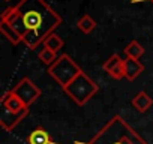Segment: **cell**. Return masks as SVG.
<instances>
[{
	"instance_id": "obj_6",
	"label": "cell",
	"mask_w": 153,
	"mask_h": 144,
	"mask_svg": "<svg viewBox=\"0 0 153 144\" xmlns=\"http://www.w3.org/2000/svg\"><path fill=\"white\" fill-rule=\"evenodd\" d=\"M29 111H30L29 107H26L24 110H21L18 113H12V111L2 108V111H0V126L3 128V131L11 132L14 128H17L20 125L21 120H24L29 116Z\"/></svg>"
},
{
	"instance_id": "obj_4",
	"label": "cell",
	"mask_w": 153,
	"mask_h": 144,
	"mask_svg": "<svg viewBox=\"0 0 153 144\" xmlns=\"http://www.w3.org/2000/svg\"><path fill=\"white\" fill-rule=\"evenodd\" d=\"M81 72L83 69L80 68V65L68 54L59 56V59L48 68V74L60 84L62 89L66 87L72 80H75Z\"/></svg>"
},
{
	"instance_id": "obj_13",
	"label": "cell",
	"mask_w": 153,
	"mask_h": 144,
	"mask_svg": "<svg viewBox=\"0 0 153 144\" xmlns=\"http://www.w3.org/2000/svg\"><path fill=\"white\" fill-rule=\"evenodd\" d=\"M146 53L144 47L138 42V41H131L126 47H125V56L129 59H137L140 60V57Z\"/></svg>"
},
{
	"instance_id": "obj_15",
	"label": "cell",
	"mask_w": 153,
	"mask_h": 144,
	"mask_svg": "<svg viewBox=\"0 0 153 144\" xmlns=\"http://www.w3.org/2000/svg\"><path fill=\"white\" fill-rule=\"evenodd\" d=\"M45 48H48V50H51V51H54V53H59L62 48H63V45H65V41L57 35V33H51L45 41H44V44H42Z\"/></svg>"
},
{
	"instance_id": "obj_17",
	"label": "cell",
	"mask_w": 153,
	"mask_h": 144,
	"mask_svg": "<svg viewBox=\"0 0 153 144\" xmlns=\"http://www.w3.org/2000/svg\"><path fill=\"white\" fill-rule=\"evenodd\" d=\"M140 2H149L153 5V0H132V3H140Z\"/></svg>"
},
{
	"instance_id": "obj_1",
	"label": "cell",
	"mask_w": 153,
	"mask_h": 144,
	"mask_svg": "<svg viewBox=\"0 0 153 144\" xmlns=\"http://www.w3.org/2000/svg\"><path fill=\"white\" fill-rule=\"evenodd\" d=\"M0 20L11 24L29 50H36L63 23L57 11L47 0H20L5 9Z\"/></svg>"
},
{
	"instance_id": "obj_18",
	"label": "cell",
	"mask_w": 153,
	"mask_h": 144,
	"mask_svg": "<svg viewBox=\"0 0 153 144\" xmlns=\"http://www.w3.org/2000/svg\"><path fill=\"white\" fill-rule=\"evenodd\" d=\"M5 2H9V0H5Z\"/></svg>"
},
{
	"instance_id": "obj_14",
	"label": "cell",
	"mask_w": 153,
	"mask_h": 144,
	"mask_svg": "<svg viewBox=\"0 0 153 144\" xmlns=\"http://www.w3.org/2000/svg\"><path fill=\"white\" fill-rule=\"evenodd\" d=\"M96 21L90 17V15H83L78 21H76V27H78V30L81 32V33H84V35H89V33H92L95 29H96Z\"/></svg>"
},
{
	"instance_id": "obj_8",
	"label": "cell",
	"mask_w": 153,
	"mask_h": 144,
	"mask_svg": "<svg viewBox=\"0 0 153 144\" xmlns=\"http://www.w3.org/2000/svg\"><path fill=\"white\" fill-rule=\"evenodd\" d=\"M0 104H2V108H5V110H8V111H12V113H18V111H21V110L26 108L24 102H23L12 90L5 92V95L2 96V99H0ZM29 108H30V107H29Z\"/></svg>"
},
{
	"instance_id": "obj_12",
	"label": "cell",
	"mask_w": 153,
	"mask_h": 144,
	"mask_svg": "<svg viewBox=\"0 0 153 144\" xmlns=\"http://www.w3.org/2000/svg\"><path fill=\"white\" fill-rule=\"evenodd\" d=\"M0 33H2L12 45H18L20 42H23V39L18 35V32L11 24H8L6 21H2V20H0Z\"/></svg>"
},
{
	"instance_id": "obj_11",
	"label": "cell",
	"mask_w": 153,
	"mask_h": 144,
	"mask_svg": "<svg viewBox=\"0 0 153 144\" xmlns=\"http://www.w3.org/2000/svg\"><path fill=\"white\" fill-rule=\"evenodd\" d=\"M131 104H132V107H134L137 111H140V113H146V111L153 105V99L149 96L147 92H138V93L132 98Z\"/></svg>"
},
{
	"instance_id": "obj_7",
	"label": "cell",
	"mask_w": 153,
	"mask_h": 144,
	"mask_svg": "<svg viewBox=\"0 0 153 144\" xmlns=\"http://www.w3.org/2000/svg\"><path fill=\"white\" fill-rule=\"evenodd\" d=\"M102 69L114 80L125 78V59H122L119 54H113L108 60L104 62Z\"/></svg>"
},
{
	"instance_id": "obj_5",
	"label": "cell",
	"mask_w": 153,
	"mask_h": 144,
	"mask_svg": "<svg viewBox=\"0 0 153 144\" xmlns=\"http://www.w3.org/2000/svg\"><path fill=\"white\" fill-rule=\"evenodd\" d=\"M12 92L24 102L26 107H30V105H32L33 102H36V99L41 98V95H42V90H41L29 77L21 78V80L15 84V87L12 89Z\"/></svg>"
},
{
	"instance_id": "obj_2",
	"label": "cell",
	"mask_w": 153,
	"mask_h": 144,
	"mask_svg": "<svg viewBox=\"0 0 153 144\" xmlns=\"http://www.w3.org/2000/svg\"><path fill=\"white\" fill-rule=\"evenodd\" d=\"M74 144H149L135 129H132L122 116H113L92 140Z\"/></svg>"
},
{
	"instance_id": "obj_10",
	"label": "cell",
	"mask_w": 153,
	"mask_h": 144,
	"mask_svg": "<svg viewBox=\"0 0 153 144\" xmlns=\"http://www.w3.org/2000/svg\"><path fill=\"white\" fill-rule=\"evenodd\" d=\"M27 144H56L51 138V135L42 128V126H38L36 129H33L27 138H26Z\"/></svg>"
},
{
	"instance_id": "obj_3",
	"label": "cell",
	"mask_w": 153,
	"mask_h": 144,
	"mask_svg": "<svg viewBox=\"0 0 153 144\" xmlns=\"http://www.w3.org/2000/svg\"><path fill=\"white\" fill-rule=\"evenodd\" d=\"M63 92L76 104V105H86L96 93L99 92V86L83 71L81 74L72 80L66 87H63Z\"/></svg>"
},
{
	"instance_id": "obj_9",
	"label": "cell",
	"mask_w": 153,
	"mask_h": 144,
	"mask_svg": "<svg viewBox=\"0 0 153 144\" xmlns=\"http://www.w3.org/2000/svg\"><path fill=\"white\" fill-rule=\"evenodd\" d=\"M144 72V65L137 59H125V78L129 81H134L138 78V75Z\"/></svg>"
},
{
	"instance_id": "obj_16",
	"label": "cell",
	"mask_w": 153,
	"mask_h": 144,
	"mask_svg": "<svg viewBox=\"0 0 153 144\" xmlns=\"http://www.w3.org/2000/svg\"><path fill=\"white\" fill-rule=\"evenodd\" d=\"M38 59H39L44 65H47V66L50 68L59 57H57V53H54V51H51V50H48V48L44 47V48L38 53Z\"/></svg>"
}]
</instances>
